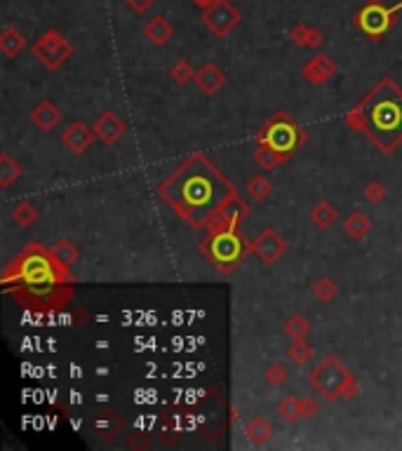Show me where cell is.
Returning a JSON list of instances; mask_svg holds the SVG:
<instances>
[{
    "label": "cell",
    "instance_id": "6da1fadb",
    "mask_svg": "<svg viewBox=\"0 0 402 451\" xmlns=\"http://www.w3.org/2000/svg\"><path fill=\"white\" fill-rule=\"evenodd\" d=\"M161 195L181 219H186L196 230H202L207 228L209 219L235 195V188L205 156L196 153L172 177L163 181Z\"/></svg>",
    "mask_w": 402,
    "mask_h": 451
},
{
    "label": "cell",
    "instance_id": "7a4b0ae2",
    "mask_svg": "<svg viewBox=\"0 0 402 451\" xmlns=\"http://www.w3.org/2000/svg\"><path fill=\"white\" fill-rule=\"evenodd\" d=\"M348 125L370 136L381 153H390L402 141V92L388 78L381 80V85L353 108Z\"/></svg>",
    "mask_w": 402,
    "mask_h": 451
},
{
    "label": "cell",
    "instance_id": "3957f363",
    "mask_svg": "<svg viewBox=\"0 0 402 451\" xmlns=\"http://www.w3.org/2000/svg\"><path fill=\"white\" fill-rule=\"evenodd\" d=\"M308 383L316 390L320 398H324L327 402H334V400H355L360 388H357L353 374L344 367V362L334 355H327L320 365H316L311 371H308Z\"/></svg>",
    "mask_w": 402,
    "mask_h": 451
},
{
    "label": "cell",
    "instance_id": "277c9868",
    "mask_svg": "<svg viewBox=\"0 0 402 451\" xmlns=\"http://www.w3.org/2000/svg\"><path fill=\"white\" fill-rule=\"evenodd\" d=\"M205 247V254L217 263L222 271H226V266L233 268L235 263L245 256V242L238 235V228H226L219 230V233H209V240L202 242Z\"/></svg>",
    "mask_w": 402,
    "mask_h": 451
},
{
    "label": "cell",
    "instance_id": "5b68a950",
    "mask_svg": "<svg viewBox=\"0 0 402 451\" xmlns=\"http://www.w3.org/2000/svg\"><path fill=\"white\" fill-rule=\"evenodd\" d=\"M33 57L38 59L47 71H57L66 64V59L73 54V45L57 29H47L33 45Z\"/></svg>",
    "mask_w": 402,
    "mask_h": 451
},
{
    "label": "cell",
    "instance_id": "8992f818",
    "mask_svg": "<svg viewBox=\"0 0 402 451\" xmlns=\"http://www.w3.org/2000/svg\"><path fill=\"white\" fill-rule=\"evenodd\" d=\"M259 144H268L283 153H292L299 144V127L287 113H278L266 125V130H261Z\"/></svg>",
    "mask_w": 402,
    "mask_h": 451
},
{
    "label": "cell",
    "instance_id": "52a82bcc",
    "mask_svg": "<svg viewBox=\"0 0 402 451\" xmlns=\"http://www.w3.org/2000/svg\"><path fill=\"white\" fill-rule=\"evenodd\" d=\"M398 10H402V3L395 5V8H386V5H381L379 0H372V3H367L365 8L355 14V24L360 26L370 38L379 40V38L390 29L393 16Z\"/></svg>",
    "mask_w": 402,
    "mask_h": 451
},
{
    "label": "cell",
    "instance_id": "ba28073f",
    "mask_svg": "<svg viewBox=\"0 0 402 451\" xmlns=\"http://www.w3.org/2000/svg\"><path fill=\"white\" fill-rule=\"evenodd\" d=\"M202 24L217 38H226L240 24V12L230 0H217L212 8L202 10Z\"/></svg>",
    "mask_w": 402,
    "mask_h": 451
},
{
    "label": "cell",
    "instance_id": "9c48e42d",
    "mask_svg": "<svg viewBox=\"0 0 402 451\" xmlns=\"http://www.w3.org/2000/svg\"><path fill=\"white\" fill-rule=\"evenodd\" d=\"M250 249L255 252V254L261 258L263 263L273 266V263L278 261V258L283 256L285 252H287V240L280 238L275 228H263L261 233H259L257 238L252 240Z\"/></svg>",
    "mask_w": 402,
    "mask_h": 451
},
{
    "label": "cell",
    "instance_id": "30bf717a",
    "mask_svg": "<svg viewBox=\"0 0 402 451\" xmlns=\"http://www.w3.org/2000/svg\"><path fill=\"white\" fill-rule=\"evenodd\" d=\"M92 130H95L97 139L102 141V144L113 146V144H118L120 136H123L125 132H128V125L123 123V118H120L118 113H113V111H104V113L95 120Z\"/></svg>",
    "mask_w": 402,
    "mask_h": 451
},
{
    "label": "cell",
    "instance_id": "8fae6325",
    "mask_svg": "<svg viewBox=\"0 0 402 451\" xmlns=\"http://www.w3.org/2000/svg\"><path fill=\"white\" fill-rule=\"evenodd\" d=\"M95 130L87 127L85 123H80V120H75V123H71L69 127L62 132V144L69 148L71 153H75V156H80V153H85L87 148L92 146V141H95Z\"/></svg>",
    "mask_w": 402,
    "mask_h": 451
},
{
    "label": "cell",
    "instance_id": "7c38bea8",
    "mask_svg": "<svg viewBox=\"0 0 402 451\" xmlns=\"http://www.w3.org/2000/svg\"><path fill=\"white\" fill-rule=\"evenodd\" d=\"M334 73H337V66H334V62L327 54H316V57L308 59L304 64V69H301V75H304L306 82H311V85H322V82L332 80Z\"/></svg>",
    "mask_w": 402,
    "mask_h": 451
},
{
    "label": "cell",
    "instance_id": "4fadbf2b",
    "mask_svg": "<svg viewBox=\"0 0 402 451\" xmlns=\"http://www.w3.org/2000/svg\"><path fill=\"white\" fill-rule=\"evenodd\" d=\"M226 73L222 69H219L217 64H212V62H207V64H202L200 69L196 71V78H193V82L198 85V90L202 92V95H207V97H214L217 95L219 90L226 85Z\"/></svg>",
    "mask_w": 402,
    "mask_h": 451
},
{
    "label": "cell",
    "instance_id": "5bb4252c",
    "mask_svg": "<svg viewBox=\"0 0 402 451\" xmlns=\"http://www.w3.org/2000/svg\"><path fill=\"white\" fill-rule=\"evenodd\" d=\"M141 33H144V38L151 42V45L163 47L165 42H169L174 38V26L165 14H156V16H151V19L146 21L144 31Z\"/></svg>",
    "mask_w": 402,
    "mask_h": 451
},
{
    "label": "cell",
    "instance_id": "9a60e30c",
    "mask_svg": "<svg viewBox=\"0 0 402 451\" xmlns=\"http://www.w3.org/2000/svg\"><path fill=\"white\" fill-rule=\"evenodd\" d=\"M31 123L40 132H52L59 123H62V111H59L52 101L43 99V101L31 111Z\"/></svg>",
    "mask_w": 402,
    "mask_h": 451
},
{
    "label": "cell",
    "instance_id": "2e32d148",
    "mask_svg": "<svg viewBox=\"0 0 402 451\" xmlns=\"http://www.w3.org/2000/svg\"><path fill=\"white\" fill-rule=\"evenodd\" d=\"M245 437H247V442H250L252 447H263V444L273 437L271 421L263 419V416H259V414L252 416V419L245 423Z\"/></svg>",
    "mask_w": 402,
    "mask_h": 451
},
{
    "label": "cell",
    "instance_id": "e0dca14e",
    "mask_svg": "<svg viewBox=\"0 0 402 451\" xmlns=\"http://www.w3.org/2000/svg\"><path fill=\"white\" fill-rule=\"evenodd\" d=\"M78 256H80L78 254V247H75L71 240H66V238L57 240L52 247H49V258H52L57 266H62L64 271L73 266V263L78 261Z\"/></svg>",
    "mask_w": 402,
    "mask_h": 451
},
{
    "label": "cell",
    "instance_id": "ac0fdd59",
    "mask_svg": "<svg viewBox=\"0 0 402 451\" xmlns=\"http://www.w3.org/2000/svg\"><path fill=\"white\" fill-rule=\"evenodd\" d=\"M289 156L292 153H283V151H278V148H273L268 144H259L257 153H255V162L263 169V172H271V169L280 167L283 162H287Z\"/></svg>",
    "mask_w": 402,
    "mask_h": 451
},
{
    "label": "cell",
    "instance_id": "d6986e66",
    "mask_svg": "<svg viewBox=\"0 0 402 451\" xmlns=\"http://www.w3.org/2000/svg\"><path fill=\"white\" fill-rule=\"evenodd\" d=\"M26 49V36L24 33H19L12 26H8V29H3L0 33V52L5 54V57L14 59L19 57V52H24Z\"/></svg>",
    "mask_w": 402,
    "mask_h": 451
},
{
    "label": "cell",
    "instance_id": "ffe728a7",
    "mask_svg": "<svg viewBox=\"0 0 402 451\" xmlns=\"http://www.w3.org/2000/svg\"><path fill=\"white\" fill-rule=\"evenodd\" d=\"M308 219H311V223L316 226V228L329 230L334 226V221L339 219V212H337V207H334L332 202L322 200V202H318L311 212H308Z\"/></svg>",
    "mask_w": 402,
    "mask_h": 451
},
{
    "label": "cell",
    "instance_id": "44dd1931",
    "mask_svg": "<svg viewBox=\"0 0 402 451\" xmlns=\"http://www.w3.org/2000/svg\"><path fill=\"white\" fill-rule=\"evenodd\" d=\"M344 230L353 240H365L367 235H370V230H372V221H370V217H367L365 212L355 210L344 219Z\"/></svg>",
    "mask_w": 402,
    "mask_h": 451
},
{
    "label": "cell",
    "instance_id": "7402d4cb",
    "mask_svg": "<svg viewBox=\"0 0 402 451\" xmlns=\"http://www.w3.org/2000/svg\"><path fill=\"white\" fill-rule=\"evenodd\" d=\"M95 430L102 439H115L120 435V430H123V421L118 419L115 411H104V414L97 419Z\"/></svg>",
    "mask_w": 402,
    "mask_h": 451
},
{
    "label": "cell",
    "instance_id": "603a6c76",
    "mask_svg": "<svg viewBox=\"0 0 402 451\" xmlns=\"http://www.w3.org/2000/svg\"><path fill=\"white\" fill-rule=\"evenodd\" d=\"M12 221L21 228H31L38 221V207L31 200H19L12 207Z\"/></svg>",
    "mask_w": 402,
    "mask_h": 451
},
{
    "label": "cell",
    "instance_id": "cb8c5ba5",
    "mask_svg": "<svg viewBox=\"0 0 402 451\" xmlns=\"http://www.w3.org/2000/svg\"><path fill=\"white\" fill-rule=\"evenodd\" d=\"M285 355H287V360L294 362L296 367H304L313 360V348L306 339H296V341H292V345Z\"/></svg>",
    "mask_w": 402,
    "mask_h": 451
},
{
    "label": "cell",
    "instance_id": "d4e9b609",
    "mask_svg": "<svg viewBox=\"0 0 402 451\" xmlns=\"http://www.w3.org/2000/svg\"><path fill=\"white\" fill-rule=\"evenodd\" d=\"M19 177H21V164L14 162L10 153H3V156H0V186L8 188V186H12V181Z\"/></svg>",
    "mask_w": 402,
    "mask_h": 451
},
{
    "label": "cell",
    "instance_id": "484cf974",
    "mask_svg": "<svg viewBox=\"0 0 402 451\" xmlns=\"http://www.w3.org/2000/svg\"><path fill=\"white\" fill-rule=\"evenodd\" d=\"M339 284L334 282L332 278H320L316 280V284H313V296H316L318 301H322V304H332L334 299L339 296Z\"/></svg>",
    "mask_w": 402,
    "mask_h": 451
},
{
    "label": "cell",
    "instance_id": "4316f807",
    "mask_svg": "<svg viewBox=\"0 0 402 451\" xmlns=\"http://www.w3.org/2000/svg\"><path fill=\"white\" fill-rule=\"evenodd\" d=\"M247 195L252 197V200H266L268 195L273 193V184L268 177H263V174H257V177H252L247 181Z\"/></svg>",
    "mask_w": 402,
    "mask_h": 451
},
{
    "label": "cell",
    "instance_id": "83f0119b",
    "mask_svg": "<svg viewBox=\"0 0 402 451\" xmlns=\"http://www.w3.org/2000/svg\"><path fill=\"white\" fill-rule=\"evenodd\" d=\"M287 378H289V369H287L285 362H271V365L263 369V381H266L268 386H273V388L285 386Z\"/></svg>",
    "mask_w": 402,
    "mask_h": 451
},
{
    "label": "cell",
    "instance_id": "f1b7e54d",
    "mask_svg": "<svg viewBox=\"0 0 402 451\" xmlns=\"http://www.w3.org/2000/svg\"><path fill=\"white\" fill-rule=\"evenodd\" d=\"M285 334H287L292 341L308 339V334H311V322H308L304 315H289L287 320H285Z\"/></svg>",
    "mask_w": 402,
    "mask_h": 451
},
{
    "label": "cell",
    "instance_id": "f546056e",
    "mask_svg": "<svg viewBox=\"0 0 402 451\" xmlns=\"http://www.w3.org/2000/svg\"><path fill=\"white\" fill-rule=\"evenodd\" d=\"M278 414L283 416L287 423H296L299 419H304V411H301V400L294 398V395H289V398H285L283 402L278 404Z\"/></svg>",
    "mask_w": 402,
    "mask_h": 451
},
{
    "label": "cell",
    "instance_id": "4dcf8cb0",
    "mask_svg": "<svg viewBox=\"0 0 402 451\" xmlns=\"http://www.w3.org/2000/svg\"><path fill=\"white\" fill-rule=\"evenodd\" d=\"M169 78H172L174 85H186L189 80L196 78V71L186 59H177V62L169 66Z\"/></svg>",
    "mask_w": 402,
    "mask_h": 451
},
{
    "label": "cell",
    "instance_id": "1f68e13d",
    "mask_svg": "<svg viewBox=\"0 0 402 451\" xmlns=\"http://www.w3.org/2000/svg\"><path fill=\"white\" fill-rule=\"evenodd\" d=\"M365 197L370 205H381L388 197V188L381 184V181H372V184L365 186Z\"/></svg>",
    "mask_w": 402,
    "mask_h": 451
},
{
    "label": "cell",
    "instance_id": "d6a6232c",
    "mask_svg": "<svg viewBox=\"0 0 402 451\" xmlns=\"http://www.w3.org/2000/svg\"><path fill=\"white\" fill-rule=\"evenodd\" d=\"M308 36H311V26L308 24H296V26H292V31H289V40L294 42L296 47H304V49L308 45Z\"/></svg>",
    "mask_w": 402,
    "mask_h": 451
},
{
    "label": "cell",
    "instance_id": "836d02e7",
    "mask_svg": "<svg viewBox=\"0 0 402 451\" xmlns=\"http://www.w3.org/2000/svg\"><path fill=\"white\" fill-rule=\"evenodd\" d=\"M123 3L128 5V8H130L134 14H144L146 10L151 8V5L158 3V0H123Z\"/></svg>",
    "mask_w": 402,
    "mask_h": 451
},
{
    "label": "cell",
    "instance_id": "e575fe53",
    "mask_svg": "<svg viewBox=\"0 0 402 451\" xmlns=\"http://www.w3.org/2000/svg\"><path fill=\"white\" fill-rule=\"evenodd\" d=\"M301 411H304V419H313L318 414V402L313 398H301Z\"/></svg>",
    "mask_w": 402,
    "mask_h": 451
},
{
    "label": "cell",
    "instance_id": "d590c367",
    "mask_svg": "<svg viewBox=\"0 0 402 451\" xmlns=\"http://www.w3.org/2000/svg\"><path fill=\"white\" fill-rule=\"evenodd\" d=\"M191 3L196 5V8H200V12L202 10H207V8H212L214 3H217V0H191Z\"/></svg>",
    "mask_w": 402,
    "mask_h": 451
}]
</instances>
